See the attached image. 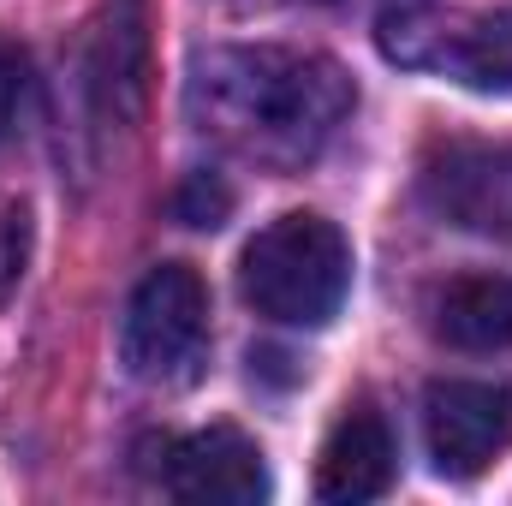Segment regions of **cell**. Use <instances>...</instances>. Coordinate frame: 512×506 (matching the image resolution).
<instances>
[{"instance_id":"cell-11","label":"cell","mask_w":512,"mask_h":506,"mask_svg":"<svg viewBox=\"0 0 512 506\" xmlns=\"http://www.w3.org/2000/svg\"><path fill=\"white\" fill-rule=\"evenodd\" d=\"M24 108H30V54L0 36V143L18 131Z\"/></svg>"},{"instance_id":"cell-13","label":"cell","mask_w":512,"mask_h":506,"mask_svg":"<svg viewBox=\"0 0 512 506\" xmlns=\"http://www.w3.org/2000/svg\"><path fill=\"white\" fill-rule=\"evenodd\" d=\"M328 6H382V12H393V6H411V0H328Z\"/></svg>"},{"instance_id":"cell-1","label":"cell","mask_w":512,"mask_h":506,"mask_svg":"<svg viewBox=\"0 0 512 506\" xmlns=\"http://www.w3.org/2000/svg\"><path fill=\"white\" fill-rule=\"evenodd\" d=\"M191 120L256 167H304L352 120L358 84L340 60L304 48H209L191 66Z\"/></svg>"},{"instance_id":"cell-12","label":"cell","mask_w":512,"mask_h":506,"mask_svg":"<svg viewBox=\"0 0 512 506\" xmlns=\"http://www.w3.org/2000/svg\"><path fill=\"white\" fill-rule=\"evenodd\" d=\"M24 251H30V209H24V203H6V209H0V298L18 286Z\"/></svg>"},{"instance_id":"cell-6","label":"cell","mask_w":512,"mask_h":506,"mask_svg":"<svg viewBox=\"0 0 512 506\" xmlns=\"http://www.w3.org/2000/svg\"><path fill=\"white\" fill-rule=\"evenodd\" d=\"M423 441L441 477H483L512 447V393L495 381H435L423 399Z\"/></svg>"},{"instance_id":"cell-5","label":"cell","mask_w":512,"mask_h":506,"mask_svg":"<svg viewBox=\"0 0 512 506\" xmlns=\"http://www.w3.org/2000/svg\"><path fill=\"white\" fill-rule=\"evenodd\" d=\"M423 209L459 233L512 245V143H447L423 161Z\"/></svg>"},{"instance_id":"cell-3","label":"cell","mask_w":512,"mask_h":506,"mask_svg":"<svg viewBox=\"0 0 512 506\" xmlns=\"http://www.w3.org/2000/svg\"><path fill=\"white\" fill-rule=\"evenodd\" d=\"M120 358L149 387H185L203 376L209 358V292L197 268L161 262L149 268L126 298L120 316Z\"/></svg>"},{"instance_id":"cell-8","label":"cell","mask_w":512,"mask_h":506,"mask_svg":"<svg viewBox=\"0 0 512 506\" xmlns=\"http://www.w3.org/2000/svg\"><path fill=\"white\" fill-rule=\"evenodd\" d=\"M393 429L376 405H352L328 441H322V459H316V501L328 506H364L382 501L393 489Z\"/></svg>"},{"instance_id":"cell-7","label":"cell","mask_w":512,"mask_h":506,"mask_svg":"<svg viewBox=\"0 0 512 506\" xmlns=\"http://www.w3.org/2000/svg\"><path fill=\"white\" fill-rule=\"evenodd\" d=\"M167 489L179 501H221V506H256L268 501V465L245 429L215 423L167 447Z\"/></svg>"},{"instance_id":"cell-10","label":"cell","mask_w":512,"mask_h":506,"mask_svg":"<svg viewBox=\"0 0 512 506\" xmlns=\"http://www.w3.org/2000/svg\"><path fill=\"white\" fill-rule=\"evenodd\" d=\"M173 215H179L185 227H197V233L227 227V215H233V185H227L221 173L197 167V173H185V185L173 191Z\"/></svg>"},{"instance_id":"cell-9","label":"cell","mask_w":512,"mask_h":506,"mask_svg":"<svg viewBox=\"0 0 512 506\" xmlns=\"http://www.w3.org/2000/svg\"><path fill=\"white\" fill-rule=\"evenodd\" d=\"M435 334L459 352L512 346V274H465L435 298Z\"/></svg>"},{"instance_id":"cell-4","label":"cell","mask_w":512,"mask_h":506,"mask_svg":"<svg viewBox=\"0 0 512 506\" xmlns=\"http://www.w3.org/2000/svg\"><path fill=\"white\" fill-rule=\"evenodd\" d=\"M382 54L465 90H512V12H435L411 0L382 12Z\"/></svg>"},{"instance_id":"cell-2","label":"cell","mask_w":512,"mask_h":506,"mask_svg":"<svg viewBox=\"0 0 512 506\" xmlns=\"http://www.w3.org/2000/svg\"><path fill=\"white\" fill-rule=\"evenodd\" d=\"M239 292L280 328H328L352 292V245L328 215L292 209L245 245Z\"/></svg>"}]
</instances>
